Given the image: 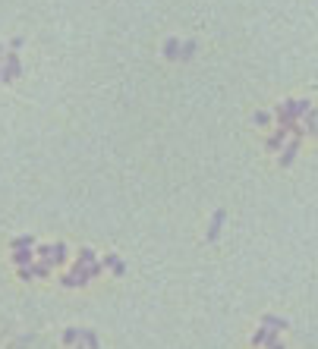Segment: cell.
Instances as JSON below:
<instances>
[{"mask_svg": "<svg viewBox=\"0 0 318 349\" xmlns=\"http://www.w3.org/2000/svg\"><path fill=\"white\" fill-rule=\"evenodd\" d=\"M22 76V60L16 51H7L4 54V66H0V82H13V79Z\"/></svg>", "mask_w": 318, "mask_h": 349, "instance_id": "cell-1", "label": "cell"}, {"mask_svg": "<svg viewBox=\"0 0 318 349\" xmlns=\"http://www.w3.org/2000/svg\"><path fill=\"white\" fill-rule=\"evenodd\" d=\"M60 283L66 289H73V286H85L88 283V271H85V264H73V271H69L66 277H60Z\"/></svg>", "mask_w": 318, "mask_h": 349, "instance_id": "cell-2", "label": "cell"}, {"mask_svg": "<svg viewBox=\"0 0 318 349\" xmlns=\"http://www.w3.org/2000/svg\"><path fill=\"white\" fill-rule=\"evenodd\" d=\"M224 220H227V211H215V217H211V224H208V233H205V239L208 242H218V236H221V227H224Z\"/></svg>", "mask_w": 318, "mask_h": 349, "instance_id": "cell-3", "label": "cell"}, {"mask_svg": "<svg viewBox=\"0 0 318 349\" xmlns=\"http://www.w3.org/2000/svg\"><path fill=\"white\" fill-rule=\"evenodd\" d=\"M280 151H284V154H280V167H290L293 160H296V154H299V138L293 135L290 142H284V148H280Z\"/></svg>", "mask_w": 318, "mask_h": 349, "instance_id": "cell-4", "label": "cell"}, {"mask_svg": "<svg viewBox=\"0 0 318 349\" xmlns=\"http://www.w3.org/2000/svg\"><path fill=\"white\" fill-rule=\"evenodd\" d=\"M262 327H268L271 333H280V330L290 327V321L280 318V315H262Z\"/></svg>", "mask_w": 318, "mask_h": 349, "instance_id": "cell-5", "label": "cell"}, {"mask_svg": "<svg viewBox=\"0 0 318 349\" xmlns=\"http://www.w3.org/2000/svg\"><path fill=\"white\" fill-rule=\"evenodd\" d=\"M277 340V333H271L268 327H255V333H252V346L258 349V346H268V343H274Z\"/></svg>", "mask_w": 318, "mask_h": 349, "instance_id": "cell-6", "label": "cell"}, {"mask_svg": "<svg viewBox=\"0 0 318 349\" xmlns=\"http://www.w3.org/2000/svg\"><path fill=\"white\" fill-rule=\"evenodd\" d=\"M104 267H111V271L117 274V277H123L126 274V264L120 261V255H114V252H108V255H104V261H101Z\"/></svg>", "mask_w": 318, "mask_h": 349, "instance_id": "cell-7", "label": "cell"}, {"mask_svg": "<svg viewBox=\"0 0 318 349\" xmlns=\"http://www.w3.org/2000/svg\"><path fill=\"white\" fill-rule=\"evenodd\" d=\"M287 135H290V129L277 126V129H274V135L268 138V151H280V148H284V142H287Z\"/></svg>", "mask_w": 318, "mask_h": 349, "instance_id": "cell-8", "label": "cell"}, {"mask_svg": "<svg viewBox=\"0 0 318 349\" xmlns=\"http://www.w3.org/2000/svg\"><path fill=\"white\" fill-rule=\"evenodd\" d=\"M13 261H16V267H29L35 261V249H16L13 252Z\"/></svg>", "mask_w": 318, "mask_h": 349, "instance_id": "cell-9", "label": "cell"}, {"mask_svg": "<svg viewBox=\"0 0 318 349\" xmlns=\"http://www.w3.org/2000/svg\"><path fill=\"white\" fill-rule=\"evenodd\" d=\"M29 271H32V277H51L54 264H51V261H41V258H38V261H32V264H29Z\"/></svg>", "mask_w": 318, "mask_h": 349, "instance_id": "cell-10", "label": "cell"}, {"mask_svg": "<svg viewBox=\"0 0 318 349\" xmlns=\"http://www.w3.org/2000/svg\"><path fill=\"white\" fill-rule=\"evenodd\" d=\"M79 343L85 349H98V333L88 330V327H79Z\"/></svg>", "mask_w": 318, "mask_h": 349, "instance_id": "cell-11", "label": "cell"}, {"mask_svg": "<svg viewBox=\"0 0 318 349\" xmlns=\"http://www.w3.org/2000/svg\"><path fill=\"white\" fill-rule=\"evenodd\" d=\"M66 258H69V249L63 246V242H57V246H51V261H54V264H63Z\"/></svg>", "mask_w": 318, "mask_h": 349, "instance_id": "cell-12", "label": "cell"}, {"mask_svg": "<svg viewBox=\"0 0 318 349\" xmlns=\"http://www.w3.org/2000/svg\"><path fill=\"white\" fill-rule=\"evenodd\" d=\"M176 54H180V38H167L164 41V57H167V60H176Z\"/></svg>", "mask_w": 318, "mask_h": 349, "instance_id": "cell-13", "label": "cell"}, {"mask_svg": "<svg viewBox=\"0 0 318 349\" xmlns=\"http://www.w3.org/2000/svg\"><path fill=\"white\" fill-rule=\"evenodd\" d=\"M176 57H180V60H192V57H195V41L180 44V54H176Z\"/></svg>", "mask_w": 318, "mask_h": 349, "instance_id": "cell-14", "label": "cell"}, {"mask_svg": "<svg viewBox=\"0 0 318 349\" xmlns=\"http://www.w3.org/2000/svg\"><path fill=\"white\" fill-rule=\"evenodd\" d=\"M315 123H318V120H315V107H312L309 113H305V126H302V132H305V135H315Z\"/></svg>", "mask_w": 318, "mask_h": 349, "instance_id": "cell-15", "label": "cell"}, {"mask_svg": "<svg viewBox=\"0 0 318 349\" xmlns=\"http://www.w3.org/2000/svg\"><path fill=\"white\" fill-rule=\"evenodd\" d=\"M13 249H35V236H16Z\"/></svg>", "mask_w": 318, "mask_h": 349, "instance_id": "cell-16", "label": "cell"}, {"mask_svg": "<svg viewBox=\"0 0 318 349\" xmlns=\"http://www.w3.org/2000/svg\"><path fill=\"white\" fill-rule=\"evenodd\" d=\"M95 261V249H79V261L76 264H91Z\"/></svg>", "mask_w": 318, "mask_h": 349, "instance_id": "cell-17", "label": "cell"}, {"mask_svg": "<svg viewBox=\"0 0 318 349\" xmlns=\"http://www.w3.org/2000/svg\"><path fill=\"white\" fill-rule=\"evenodd\" d=\"M85 271H88V280H91V277H101L104 264H101V261H91V264H85Z\"/></svg>", "mask_w": 318, "mask_h": 349, "instance_id": "cell-18", "label": "cell"}, {"mask_svg": "<svg viewBox=\"0 0 318 349\" xmlns=\"http://www.w3.org/2000/svg\"><path fill=\"white\" fill-rule=\"evenodd\" d=\"M35 255H38L41 261H51V246H35ZM54 264V261H51Z\"/></svg>", "mask_w": 318, "mask_h": 349, "instance_id": "cell-19", "label": "cell"}, {"mask_svg": "<svg viewBox=\"0 0 318 349\" xmlns=\"http://www.w3.org/2000/svg\"><path fill=\"white\" fill-rule=\"evenodd\" d=\"M79 340V327H66L63 330V343H76Z\"/></svg>", "mask_w": 318, "mask_h": 349, "instance_id": "cell-20", "label": "cell"}, {"mask_svg": "<svg viewBox=\"0 0 318 349\" xmlns=\"http://www.w3.org/2000/svg\"><path fill=\"white\" fill-rule=\"evenodd\" d=\"M268 120H271V116H268L265 110H258V113L252 116V123H255V126H268Z\"/></svg>", "mask_w": 318, "mask_h": 349, "instance_id": "cell-21", "label": "cell"}, {"mask_svg": "<svg viewBox=\"0 0 318 349\" xmlns=\"http://www.w3.org/2000/svg\"><path fill=\"white\" fill-rule=\"evenodd\" d=\"M268 349H284V343H277V340H274V343H268Z\"/></svg>", "mask_w": 318, "mask_h": 349, "instance_id": "cell-22", "label": "cell"}, {"mask_svg": "<svg viewBox=\"0 0 318 349\" xmlns=\"http://www.w3.org/2000/svg\"><path fill=\"white\" fill-rule=\"evenodd\" d=\"M0 66H4V44H0Z\"/></svg>", "mask_w": 318, "mask_h": 349, "instance_id": "cell-23", "label": "cell"}, {"mask_svg": "<svg viewBox=\"0 0 318 349\" xmlns=\"http://www.w3.org/2000/svg\"><path fill=\"white\" fill-rule=\"evenodd\" d=\"M76 343H79V340H76ZM76 349H85V346H82V343H79V346H76Z\"/></svg>", "mask_w": 318, "mask_h": 349, "instance_id": "cell-24", "label": "cell"}]
</instances>
